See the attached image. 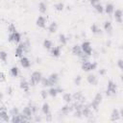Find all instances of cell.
<instances>
[{"label": "cell", "instance_id": "cell-22", "mask_svg": "<svg viewBox=\"0 0 123 123\" xmlns=\"http://www.w3.org/2000/svg\"><path fill=\"white\" fill-rule=\"evenodd\" d=\"M0 119H2L3 121H6V122L10 121V117H9L8 112H7V111L5 109L0 111Z\"/></svg>", "mask_w": 123, "mask_h": 123}, {"label": "cell", "instance_id": "cell-23", "mask_svg": "<svg viewBox=\"0 0 123 123\" xmlns=\"http://www.w3.org/2000/svg\"><path fill=\"white\" fill-rule=\"evenodd\" d=\"M24 49H23V47L21 46V44H19L17 47H16V49H15V57H17V58H21L22 56H23V54H24Z\"/></svg>", "mask_w": 123, "mask_h": 123}, {"label": "cell", "instance_id": "cell-4", "mask_svg": "<svg viewBox=\"0 0 123 123\" xmlns=\"http://www.w3.org/2000/svg\"><path fill=\"white\" fill-rule=\"evenodd\" d=\"M102 99H103V96H102V94L100 93V92H98V93H96V95L94 96V98H93V100H92V102H91V104H90V107L94 110V111H98V108H99V106H100V103L102 102Z\"/></svg>", "mask_w": 123, "mask_h": 123}, {"label": "cell", "instance_id": "cell-3", "mask_svg": "<svg viewBox=\"0 0 123 123\" xmlns=\"http://www.w3.org/2000/svg\"><path fill=\"white\" fill-rule=\"evenodd\" d=\"M42 79V74L41 72L39 71H34L31 75V78H30V85L31 86H36L37 84L40 83Z\"/></svg>", "mask_w": 123, "mask_h": 123}, {"label": "cell", "instance_id": "cell-19", "mask_svg": "<svg viewBox=\"0 0 123 123\" xmlns=\"http://www.w3.org/2000/svg\"><path fill=\"white\" fill-rule=\"evenodd\" d=\"M86 81H87L88 84L93 85V86H95L97 84V82H98L97 81V77L94 74H88L87 77H86Z\"/></svg>", "mask_w": 123, "mask_h": 123}, {"label": "cell", "instance_id": "cell-16", "mask_svg": "<svg viewBox=\"0 0 123 123\" xmlns=\"http://www.w3.org/2000/svg\"><path fill=\"white\" fill-rule=\"evenodd\" d=\"M20 64H21V66L23 68H29L31 66V62H30V60L28 58L22 56L20 58Z\"/></svg>", "mask_w": 123, "mask_h": 123}, {"label": "cell", "instance_id": "cell-7", "mask_svg": "<svg viewBox=\"0 0 123 123\" xmlns=\"http://www.w3.org/2000/svg\"><path fill=\"white\" fill-rule=\"evenodd\" d=\"M21 39V35L20 33H18L17 31L16 32H13V33H10L9 34V37H8V40L10 42H13V43H18Z\"/></svg>", "mask_w": 123, "mask_h": 123}, {"label": "cell", "instance_id": "cell-33", "mask_svg": "<svg viewBox=\"0 0 123 123\" xmlns=\"http://www.w3.org/2000/svg\"><path fill=\"white\" fill-rule=\"evenodd\" d=\"M10 71H11V74H12V77H17L19 75V69L16 66H12Z\"/></svg>", "mask_w": 123, "mask_h": 123}, {"label": "cell", "instance_id": "cell-15", "mask_svg": "<svg viewBox=\"0 0 123 123\" xmlns=\"http://www.w3.org/2000/svg\"><path fill=\"white\" fill-rule=\"evenodd\" d=\"M50 53H51L52 57H55V58L60 57V55H61V47L60 46H53L50 49Z\"/></svg>", "mask_w": 123, "mask_h": 123}, {"label": "cell", "instance_id": "cell-13", "mask_svg": "<svg viewBox=\"0 0 123 123\" xmlns=\"http://www.w3.org/2000/svg\"><path fill=\"white\" fill-rule=\"evenodd\" d=\"M11 121H12V123H17V122H27V120L23 117V115H22L21 113H18V114H16V115H12Z\"/></svg>", "mask_w": 123, "mask_h": 123}, {"label": "cell", "instance_id": "cell-17", "mask_svg": "<svg viewBox=\"0 0 123 123\" xmlns=\"http://www.w3.org/2000/svg\"><path fill=\"white\" fill-rule=\"evenodd\" d=\"M120 111H119V110H117V109H113L112 110V111H111V121H117L119 118H120Z\"/></svg>", "mask_w": 123, "mask_h": 123}, {"label": "cell", "instance_id": "cell-42", "mask_svg": "<svg viewBox=\"0 0 123 123\" xmlns=\"http://www.w3.org/2000/svg\"><path fill=\"white\" fill-rule=\"evenodd\" d=\"M40 96L43 98V99H46L47 98V96H48V91H46V90H41L40 91Z\"/></svg>", "mask_w": 123, "mask_h": 123}, {"label": "cell", "instance_id": "cell-47", "mask_svg": "<svg viewBox=\"0 0 123 123\" xmlns=\"http://www.w3.org/2000/svg\"><path fill=\"white\" fill-rule=\"evenodd\" d=\"M99 74H100V75H105V74H106V69H105V68L100 69V70H99Z\"/></svg>", "mask_w": 123, "mask_h": 123}, {"label": "cell", "instance_id": "cell-6", "mask_svg": "<svg viewBox=\"0 0 123 123\" xmlns=\"http://www.w3.org/2000/svg\"><path fill=\"white\" fill-rule=\"evenodd\" d=\"M72 54L73 55H75V56H77V57H79V58H81L83 61L84 60H86V55L83 53V51H82V49H81V46L80 45H78V44H76V45H74L73 47H72Z\"/></svg>", "mask_w": 123, "mask_h": 123}, {"label": "cell", "instance_id": "cell-46", "mask_svg": "<svg viewBox=\"0 0 123 123\" xmlns=\"http://www.w3.org/2000/svg\"><path fill=\"white\" fill-rule=\"evenodd\" d=\"M89 2H90V4H91L92 6H95L96 4L100 3V0H89Z\"/></svg>", "mask_w": 123, "mask_h": 123}, {"label": "cell", "instance_id": "cell-38", "mask_svg": "<svg viewBox=\"0 0 123 123\" xmlns=\"http://www.w3.org/2000/svg\"><path fill=\"white\" fill-rule=\"evenodd\" d=\"M8 31L9 33H13V32H16V28H15V25L12 24V23H10L9 26H8Z\"/></svg>", "mask_w": 123, "mask_h": 123}, {"label": "cell", "instance_id": "cell-39", "mask_svg": "<svg viewBox=\"0 0 123 123\" xmlns=\"http://www.w3.org/2000/svg\"><path fill=\"white\" fill-rule=\"evenodd\" d=\"M19 113V111H18V109L17 108H12V110H11V111H10V114L12 116V115H16V114H18Z\"/></svg>", "mask_w": 123, "mask_h": 123}, {"label": "cell", "instance_id": "cell-31", "mask_svg": "<svg viewBox=\"0 0 123 123\" xmlns=\"http://www.w3.org/2000/svg\"><path fill=\"white\" fill-rule=\"evenodd\" d=\"M38 11L41 12V13H45L46 11H47V5L44 3V2H40L38 4Z\"/></svg>", "mask_w": 123, "mask_h": 123}, {"label": "cell", "instance_id": "cell-29", "mask_svg": "<svg viewBox=\"0 0 123 123\" xmlns=\"http://www.w3.org/2000/svg\"><path fill=\"white\" fill-rule=\"evenodd\" d=\"M43 47L47 50H50L52 47H53V42L50 40V39H44L43 40Z\"/></svg>", "mask_w": 123, "mask_h": 123}, {"label": "cell", "instance_id": "cell-9", "mask_svg": "<svg viewBox=\"0 0 123 123\" xmlns=\"http://www.w3.org/2000/svg\"><path fill=\"white\" fill-rule=\"evenodd\" d=\"M63 92V88L60 87V86H52L49 90H48V95H50L51 97H56L59 93Z\"/></svg>", "mask_w": 123, "mask_h": 123}, {"label": "cell", "instance_id": "cell-27", "mask_svg": "<svg viewBox=\"0 0 123 123\" xmlns=\"http://www.w3.org/2000/svg\"><path fill=\"white\" fill-rule=\"evenodd\" d=\"M104 30L107 32V33H111L112 31V25H111V21H105L104 22Z\"/></svg>", "mask_w": 123, "mask_h": 123}, {"label": "cell", "instance_id": "cell-45", "mask_svg": "<svg viewBox=\"0 0 123 123\" xmlns=\"http://www.w3.org/2000/svg\"><path fill=\"white\" fill-rule=\"evenodd\" d=\"M5 80H6V75H5L3 72H0V81L3 82V81H5Z\"/></svg>", "mask_w": 123, "mask_h": 123}, {"label": "cell", "instance_id": "cell-41", "mask_svg": "<svg viewBox=\"0 0 123 123\" xmlns=\"http://www.w3.org/2000/svg\"><path fill=\"white\" fill-rule=\"evenodd\" d=\"M81 81H82V77H81L80 75H78V76L75 78L74 83H75V85H76V86H79V85L81 84Z\"/></svg>", "mask_w": 123, "mask_h": 123}, {"label": "cell", "instance_id": "cell-40", "mask_svg": "<svg viewBox=\"0 0 123 123\" xmlns=\"http://www.w3.org/2000/svg\"><path fill=\"white\" fill-rule=\"evenodd\" d=\"M29 106H30V108H31V110H32L33 114H37V107L36 105H32V104H30Z\"/></svg>", "mask_w": 123, "mask_h": 123}, {"label": "cell", "instance_id": "cell-10", "mask_svg": "<svg viewBox=\"0 0 123 123\" xmlns=\"http://www.w3.org/2000/svg\"><path fill=\"white\" fill-rule=\"evenodd\" d=\"M59 74L58 73H51L49 76H48V80H49V83H50V86H54L58 84L59 82Z\"/></svg>", "mask_w": 123, "mask_h": 123}, {"label": "cell", "instance_id": "cell-14", "mask_svg": "<svg viewBox=\"0 0 123 123\" xmlns=\"http://www.w3.org/2000/svg\"><path fill=\"white\" fill-rule=\"evenodd\" d=\"M113 15H114V18H115V21L118 22V23H122V11L120 9H117L113 12Z\"/></svg>", "mask_w": 123, "mask_h": 123}, {"label": "cell", "instance_id": "cell-11", "mask_svg": "<svg viewBox=\"0 0 123 123\" xmlns=\"http://www.w3.org/2000/svg\"><path fill=\"white\" fill-rule=\"evenodd\" d=\"M36 24L37 27L39 28H45V25H46V18L42 15H39L37 18V21H36Z\"/></svg>", "mask_w": 123, "mask_h": 123}, {"label": "cell", "instance_id": "cell-48", "mask_svg": "<svg viewBox=\"0 0 123 123\" xmlns=\"http://www.w3.org/2000/svg\"><path fill=\"white\" fill-rule=\"evenodd\" d=\"M3 97H4L3 93H2V92H0V101H1V100H3Z\"/></svg>", "mask_w": 123, "mask_h": 123}, {"label": "cell", "instance_id": "cell-5", "mask_svg": "<svg viewBox=\"0 0 123 123\" xmlns=\"http://www.w3.org/2000/svg\"><path fill=\"white\" fill-rule=\"evenodd\" d=\"M80 46H81V49H82L83 53L86 56L88 57V56H90L92 54V46H91L89 41H84Z\"/></svg>", "mask_w": 123, "mask_h": 123}, {"label": "cell", "instance_id": "cell-32", "mask_svg": "<svg viewBox=\"0 0 123 123\" xmlns=\"http://www.w3.org/2000/svg\"><path fill=\"white\" fill-rule=\"evenodd\" d=\"M59 40H60V42H61L62 45H65V44L67 43V41H68V38L65 37V35L61 34V35H59Z\"/></svg>", "mask_w": 123, "mask_h": 123}, {"label": "cell", "instance_id": "cell-8", "mask_svg": "<svg viewBox=\"0 0 123 123\" xmlns=\"http://www.w3.org/2000/svg\"><path fill=\"white\" fill-rule=\"evenodd\" d=\"M21 114H22L23 117L27 120V122H28V121H31L32 116H33V112H32V110H31V108H30V106H26V107L23 109Z\"/></svg>", "mask_w": 123, "mask_h": 123}, {"label": "cell", "instance_id": "cell-24", "mask_svg": "<svg viewBox=\"0 0 123 123\" xmlns=\"http://www.w3.org/2000/svg\"><path fill=\"white\" fill-rule=\"evenodd\" d=\"M41 111L43 114L45 115H48L50 113V107H49V104L48 103H43L42 104V107H41Z\"/></svg>", "mask_w": 123, "mask_h": 123}, {"label": "cell", "instance_id": "cell-30", "mask_svg": "<svg viewBox=\"0 0 123 123\" xmlns=\"http://www.w3.org/2000/svg\"><path fill=\"white\" fill-rule=\"evenodd\" d=\"M62 99L66 104H69L73 99H72V95L70 93H63L62 94Z\"/></svg>", "mask_w": 123, "mask_h": 123}, {"label": "cell", "instance_id": "cell-18", "mask_svg": "<svg viewBox=\"0 0 123 123\" xmlns=\"http://www.w3.org/2000/svg\"><path fill=\"white\" fill-rule=\"evenodd\" d=\"M19 86L21 89H23V91L25 92H29V88H30V83H28L26 80H21L19 83Z\"/></svg>", "mask_w": 123, "mask_h": 123}, {"label": "cell", "instance_id": "cell-37", "mask_svg": "<svg viewBox=\"0 0 123 123\" xmlns=\"http://www.w3.org/2000/svg\"><path fill=\"white\" fill-rule=\"evenodd\" d=\"M40 83H41V85L43 86H50V83H49V80H48V78H43L42 77V79H41V81H40Z\"/></svg>", "mask_w": 123, "mask_h": 123}, {"label": "cell", "instance_id": "cell-28", "mask_svg": "<svg viewBox=\"0 0 123 123\" xmlns=\"http://www.w3.org/2000/svg\"><path fill=\"white\" fill-rule=\"evenodd\" d=\"M90 30H91V32L93 33V34H95V35H99V34H101V29H100V27L96 24V23H93L92 25H91V27H90Z\"/></svg>", "mask_w": 123, "mask_h": 123}, {"label": "cell", "instance_id": "cell-44", "mask_svg": "<svg viewBox=\"0 0 123 123\" xmlns=\"http://www.w3.org/2000/svg\"><path fill=\"white\" fill-rule=\"evenodd\" d=\"M74 116L76 117H81L82 116V111L81 110H76L75 113H74Z\"/></svg>", "mask_w": 123, "mask_h": 123}, {"label": "cell", "instance_id": "cell-25", "mask_svg": "<svg viewBox=\"0 0 123 123\" xmlns=\"http://www.w3.org/2000/svg\"><path fill=\"white\" fill-rule=\"evenodd\" d=\"M72 107L71 106H69V104H66V105H64L62 108V110H61V111H62V114H64V115H66V114H68L71 111H72Z\"/></svg>", "mask_w": 123, "mask_h": 123}, {"label": "cell", "instance_id": "cell-20", "mask_svg": "<svg viewBox=\"0 0 123 123\" xmlns=\"http://www.w3.org/2000/svg\"><path fill=\"white\" fill-rule=\"evenodd\" d=\"M104 11L106 12L107 14H111V13H113V12H114V6H113V4L108 3V4L106 5V7L104 8Z\"/></svg>", "mask_w": 123, "mask_h": 123}, {"label": "cell", "instance_id": "cell-12", "mask_svg": "<svg viewBox=\"0 0 123 123\" xmlns=\"http://www.w3.org/2000/svg\"><path fill=\"white\" fill-rule=\"evenodd\" d=\"M72 99L73 100H75V101H77V102H80V103H83L84 104V102H85V97L83 96V94H82V92L81 91H78V92H75L73 95H72Z\"/></svg>", "mask_w": 123, "mask_h": 123}, {"label": "cell", "instance_id": "cell-36", "mask_svg": "<svg viewBox=\"0 0 123 123\" xmlns=\"http://www.w3.org/2000/svg\"><path fill=\"white\" fill-rule=\"evenodd\" d=\"M55 9H56V11H58V12H62L63 9H64V4L63 3H62V2H59V3H57V4H55Z\"/></svg>", "mask_w": 123, "mask_h": 123}, {"label": "cell", "instance_id": "cell-35", "mask_svg": "<svg viewBox=\"0 0 123 123\" xmlns=\"http://www.w3.org/2000/svg\"><path fill=\"white\" fill-rule=\"evenodd\" d=\"M93 7H94L95 11H96L98 13H102V12H104V7H103L100 3L96 4V5H95V6H93Z\"/></svg>", "mask_w": 123, "mask_h": 123}, {"label": "cell", "instance_id": "cell-34", "mask_svg": "<svg viewBox=\"0 0 123 123\" xmlns=\"http://www.w3.org/2000/svg\"><path fill=\"white\" fill-rule=\"evenodd\" d=\"M0 60L3 62H6L8 60V53L6 51H0Z\"/></svg>", "mask_w": 123, "mask_h": 123}, {"label": "cell", "instance_id": "cell-21", "mask_svg": "<svg viewBox=\"0 0 123 123\" xmlns=\"http://www.w3.org/2000/svg\"><path fill=\"white\" fill-rule=\"evenodd\" d=\"M81 111H82V115H84V116H86V117L89 116L90 113H91V109H90L89 106H84Z\"/></svg>", "mask_w": 123, "mask_h": 123}, {"label": "cell", "instance_id": "cell-2", "mask_svg": "<svg viewBox=\"0 0 123 123\" xmlns=\"http://www.w3.org/2000/svg\"><path fill=\"white\" fill-rule=\"evenodd\" d=\"M116 93H117V85L112 80H110L108 82L106 94H107V96H112V95H115Z\"/></svg>", "mask_w": 123, "mask_h": 123}, {"label": "cell", "instance_id": "cell-26", "mask_svg": "<svg viewBox=\"0 0 123 123\" xmlns=\"http://www.w3.org/2000/svg\"><path fill=\"white\" fill-rule=\"evenodd\" d=\"M57 29H58V24H57V22H55V21L51 22V23L49 24V26H48V31H49V33H51V34L55 33V32L57 31Z\"/></svg>", "mask_w": 123, "mask_h": 123}, {"label": "cell", "instance_id": "cell-1", "mask_svg": "<svg viewBox=\"0 0 123 123\" xmlns=\"http://www.w3.org/2000/svg\"><path fill=\"white\" fill-rule=\"evenodd\" d=\"M97 68V62H89L87 60H84L83 62H82V69L86 72H88V71H93Z\"/></svg>", "mask_w": 123, "mask_h": 123}, {"label": "cell", "instance_id": "cell-43", "mask_svg": "<svg viewBox=\"0 0 123 123\" xmlns=\"http://www.w3.org/2000/svg\"><path fill=\"white\" fill-rule=\"evenodd\" d=\"M117 66L119 67V69H122L123 68V61H122V59H119L117 61Z\"/></svg>", "mask_w": 123, "mask_h": 123}]
</instances>
